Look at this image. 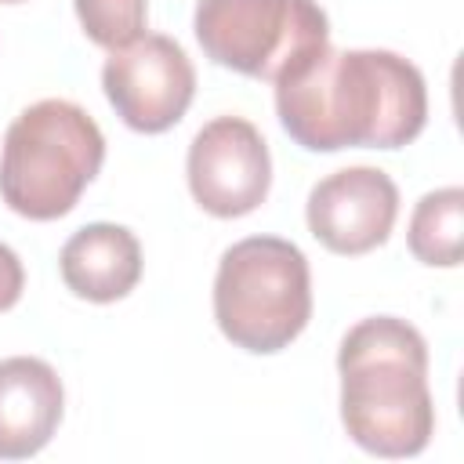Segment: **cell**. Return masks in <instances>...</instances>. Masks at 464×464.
I'll return each mask as SVG.
<instances>
[{
	"instance_id": "obj_1",
	"label": "cell",
	"mask_w": 464,
	"mask_h": 464,
	"mask_svg": "<svg viewBox=\"0 0 464 464\" xmlns=\"http://www.w3.org/2000/svg\"><path fill=\"white\" fill-rule=\"evenodd\" d=\"M283 130L308 152L402 149L428 120L424 76L395 51H319L276 80Z\"/></svg>"
},
{
	"instance_id": "obj_2",
	"label": "cell",
	"mask_w": 464,
	"mask_h": 464,
	"mask_svg": "<svg viewBox=\"0 0 464 464\" xmlns=\"http://www.w3.org/2000/svg\"><path fill=\"white\" fill-rule=\"evenodd\" d=\"M341 420L348 439L373 457H417L435 431L428 392V344L395 315L355 323L337 352Z\"/></svg>"
},
{
	"instance_id": "obj_3",
	"label": "cell",
	"mask_w": 464,
	"mask_h": 464,
	"mask_svg": "<svg viewBox=\"0 0 464 464\" xmlns=\"http://www.w3.org/2000/svg\"><path fill=\"white\" fill-rule=\"evenodd\" d=\"M102 160L105 138L87 109L44 98L22 109L4 134L0 199L29 221L65 218L98 178Z\"/></svg>"
},
{
	"instance_id": "obj_4",
	"label": "cell",
	"mask_w": 464,
	"mask_h": 464,
	"mask_svg": "<svg viewBox=\"0 0 464 464\" xmlns=\"http://www.w3.org/2000/svg\"><path fill=\"white\" fill-rule=\"evenodd\" d=\"M214 319L243 352H283L312 319V276L301 246L279 236L232 243L214 276Z\"/></svg>"
},
{
	"instance_id": "obj_5",
	"label": "cell",
	"mask_w": 464,
	"mask_h": 464,
	"mask_svg": "<svg viewBox=\"0 0 464 464\" xmlns=\"http://www.w3.org/2000/svg\"><path fill=\"white\" fill-rule=\"evenodd\" d=\"M203 54L250 80H283L330 47V22L315 0H199Z\"/></svg>"
},
{
	"instance_id": "obj_6",
	"label": "cell",
	"mask_w": 464,
	"mask_h": 464,
	"mask_svg": "<svg viewBox=\"0 0 464 464\" xmlns=\"http://www.w3.org/2000/svg\"><path fill=\"white\" fill-rule=\"evenodd\" d=\"M102 87L130 130L163 134L188 112L196 94V69L181 44L163 33H149L109 54Z\"/></svg>"
},
{
	"instance_id": "obj_7",
	"label": "cell",
	"mask_w": 464,
	"mask_h": 464,
	"mask_svg": "<svg viewBox=\"0 0 464 464\" xmlns=\"http://www.w3.org/2000/svg\"><path fill=\"white\" fill-rule=\"evenodd\" d=\"M192 199L214 218L257 210L272 185V156L261 130L243 116H218L188 145Z\"/></svg>"
},
{
	"instance_id": "obj_8",
	"label": "cell",
	"mask_w": 464,
	"mask_h": 464,
	"mask_svg": "<svg viewBox=\"0 0 464 464\" xmlns=\"http://www.w3.org/2000/svg\"><path fill=\"white\" fill-rule=\"evenodd\" d=\"M308 232L334 254H370L392 236L399 218V188L377 167H344L315 181L308 192Z\"/></svg>"
},
{
	"instance_id": "obj_9",
	"label": "cell",
	"mask_w": 464,
	"mask_h": 464,
	"mask_svg": "<svg viewBox=\"0 0 464 464\" xmlns=\"http://www.w3.org/2000/svg\"><path fill=\"white\" fill-rule=\"evenodd\" d=\"M65 392L51 362L33 355L0 359V460L40 453L58 431Z\"/></svg>"
},
{
	"instance_id": "obj_10",
	"label": "cell",
	"mask_w": 464,
	"mask_h": 464,
	"mask_svg": "<svg viewBox=\"0 0 464 464\" xmlns=\"http://www.w3.org/2000/svg\"><path fill=\"white\" fill-rule=\"evenodd\" d=\"M65 286L94 304L127 297L141 279V243L130 228L94 221L72 232L58 254Z\"/></svg>"
},
{
	"instance_id": "obj_11",
	"label": "cell",
	"mask_w": 464,
	"mask_h": 464,
	"mask_svg": "<svg viewBox=\"0 0 464 464\" xmlns=\"http://www.w3.org/2000/svg\"><path fill=\"white\" fill-rule=\"evenodd\" d=\"M460 243H464V188L450 185L420 196L410 218L413 257L431 268H453L460 265Z\"/></svg>"
},
{
	"instance_id": "obj_12",
	"label": "cell",
	"mask_w": 464,
	"mask_h": 464,
	"mask_svg": "<svg viewBox=\"0 0 464 464\" xmlns=\"http://www.w3.org/2000/svg\"><path fill=\"white\" fill-rule=\"evenodd\" d=\"M72 4L87 40H94L105 51H120L138 36H145V14H149L145 0H72Z\"/></svg>"
},
{
	"instance_id": "obj_13",
	"label": "cell",
	"mask_w": 464,
	"mask_h": 464,
	"mask_svg": "<svg viewBox=\"0 0 464 464\" xmlns=\"http://www.w3.org/2000/svg\"><path fill=\"white\" fill-rule=\"evenodd\" d=\"M22 290H25V268H22L18 254L7 243H0V312L14 308Z\"/></svg>"
},
{
	"instance_id": "obj_14",
	"label": "cell",
	"mask_w": 464,
	"mask_h": 464,
	"mask_svg": "<svg viewBox=\"0 0 464 464\" xmlns=\"http://www.w3.org/2000/svg\"><path fill=\"white\" fill-rule=\"evenodd\" d=\"M0 4H22V0H0Z\"/></svg>"
}]
</instances>
